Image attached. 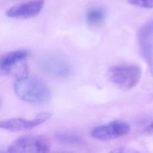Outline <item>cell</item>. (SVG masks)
<instances>
[{"label": "cell", "mask_w": 153, "mask_h": 153, "mask_svg": "<svg viewBox=\"0 0 153 153\" xmlns=\"http://www.w3.org/2000/svg\"><path fill=\"white\" fill-rule=\"evenodd\" d=\"M44 0H32L15 5L5 11L7 16L13 19H26L36 16L42 10Z\"/></svg>", "instance_id": "obj_8"}, {"label": "cell", "mask_w": 153, "mask_h": 153, "mask_svg": "<svg viewBox=\"0 0 153 153\" xmlns=\"http://www.w3.org/2000/svg\"><path fill=\"white\" fill-rule=\"evenodd\" d=\"M105 18V12L102 8L93 7L88 9L85 14V20L88 25L98 26L100 25Z\"/></svg>", "instance_id": "obj_10"}, {"label": "cell", "mask_w": 153, "mask_h": 153, "mask_svg": "<svg viewBox=\"0 0 153 153\" xmlns=\"http://www.w3.org/2000/svg\"><path fill=\"white\" fill-rule=\"evenodd\" d=\"M14 90L20 99L30 103H45L51 99L48 87L36 77L26 76L17 78L14 84Z\"/></svg>", "instance_id": "obj_1"}, {"label": "cell", "mask_w": 153, "mask_h": 153, "mask_svg": "<svg viewBox=\"0 0 153 153\" xmlns=\"http://www.w3.org/2000/svg\"><path fill=\"white\" fill-rule=\"evenodd\" d=\"M109 153H140V152L131 148L120 147L111 151Z\"/></svg>", "instance_id": "obj_13"}, {"label": "cell", "mask_w": 153, "mask_h": 153, "mask_svg": "<svg viewBox=\"0 0 153 153\" xmlns=\"http://www.w3.org/2000/svg\"><path fill=\"white\" fill-rule=\"evenodd\" d=\"M109 79L118 87L124 90L133 88L139 82L141 70L133 65H119L111 66L108 69Z\"/></svg>", "instance_id": "obj_2"}, {"label": "cell", "mask_w": 153, "mask_h": 153, "mask_svg": "<svg viewBox=\"0 0 153 153\" xmlns=\"http://www.w3.org/2000/svg\"><path fill=\"white\" fill-rule=\"evenodd\" d=\"M146 131L150 134H153V122L148 126L146 129Z\"/></svg>", "instance_id": "obj_14"}, {"label": "cell", "mask_w": 153, "mask_h": 153, "mask_svg": "<svg viewBox=\"0 0 153 153\" xmlns=\"http://www.w3.org/2000/svg\"><path fill=\"white\" fill-rule=\"evenodd\" d=\"M41 69L47 75L58 78H65L72 73L71 66L65 60L57 57H47L40 63Z\"/></svg>", "instance_id": "obj_9"}, {"label": "cell", "mask_w": 153, "mask_h": 153, "mask_svg": "<svg viewBox=\"0 0 153 153\" xmlns=\"http://www.w3.org/2000/svg\"><path fill=\"white\" fill-rule=\"evenodd\" d=\"M137 39L141 56L153 74V20L140 27L138 32Z\"/></svg>", "instance_id": "obj_6"}, {"label": "cell", "mask_w": 153, "mask_h": 153, "mask_svg": "<svg viewBox=\"0 0 153 153\" xmlns=\"http://www.w3.org/2000/svg\"><path fill=\"white\" fill-rule=\"evenodd\" d=\"M51 144L42 136H23L14 141L7 149L8 153H48Z\"/></svg>", "instance_id": "obj_4"}, {"label": "cell", "mask_w": 153, "mask_h": 153, "mask_svg": "<svg viewBox=\"0 0 153 153\" xmlns=\"http://www.w3.org/2000/svg\"><path fill=\"white\" fill-rule=\"evenodd\" d=\"M30 55L27 50L8 52L0 57V71L5 74L15 75L17 78L26 76L28 72L26 59Z\"/></svg>", "instance_id": "obj_3"}, {"label": "cell", "mask_w": 153, "mask_h": 153, "mask_svg": "<svg viewBox=\"0 0 153 153\" xmlns=\"http://www.w3.org/2000/svg\"><path fill=\"white\" fill-rule=\"evenodd\" d=\"M130 130L128 124L122 121H114L95 127L91 131L93 138L100 141H109L127 135Z\"/></svg>", "instance_id": "obj_5"}, {"label": "cell", "mask_w": 153, "mask_h": 153, "mask_svg": "<svg viewBox=\"0 0 153 153\" xmlns=\"http://www.w3.org/2000/svg\"><path fill=\"white\" fill-rule=\"evenodd\" d=\"M59 142L64 144H76L80 142L81 139L75 134L71 133H60L56 136Z\"/></svg>", "instance_id": "obj_11"}, {"label": "cell", "mask_w": 153, "mask_h": 153, "mask_svg": "<svg viewBox=\"0 0 153 153\" xmlns=\"http://www.w3.org/2000/svg\"><path fill=\"white\" fill-rule=\"evenodd\" d=\"M51 117L49 112H41L33 119L14 118L0 121V128L12 131H19L30 130L44 123Z\"/></svg>", "instance_id": "obj_7"}, {"label": "cell", "mask_w": 153, "mask_h": 153, "mask_svg": "<svg viewBox=\"0 0 153 153\" xmlns=\"http://www.w3.org/2000/svg\"><path fill=\"white\" fill-rule=\"evenodd\" d=\"M130 4L144 8H152L153 0H127Z\"/></svg>", "instance_id": "obj_12"}, {"label": "cell", "mask_w": 153, "mask_h": 153, "mask_svg": "<svg viewBox=\"0 0 153 153\" xmlns=\"http://www.w3.org/2000/svg\"><path fill=\"white\" fill-rule=\"evenodd\" d=\"M0 153H8L7 151L5 152V151H0Z\"/></svg>", "instance_id": "obj_15"}]
</instances>
